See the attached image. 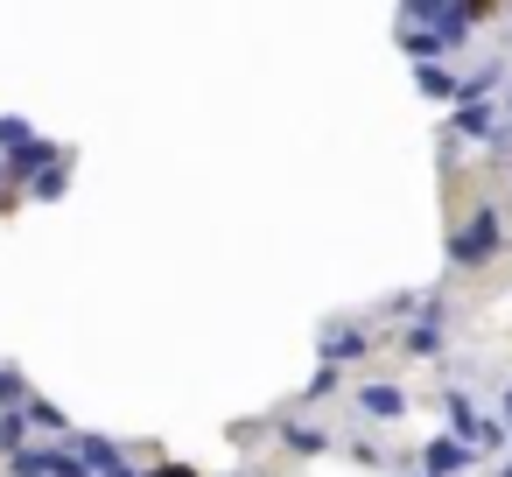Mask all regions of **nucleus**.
Returning a JSON list of instances; mask_svg holds the SVG:
<instances>
[{"label":"nucleus","instance_id":"nucleus-1","mask_svg":"<svg viewBox=\"0 0 512 477\" xmlns=\"http://www.w3.org/2000/svg\"><path fill=\"white\" fill-rule=\"evenodd\" d=\"M505 253V211L498 204H477V211H463L456 218V232H449V267H491Z\"/></svg>","mask_w":512,"mask_h":477},{"label":"nucleus","instance_id":"nucleus-2","mask_svg":"<svg viewBox=\"0 0 512 477\" xmlns=\"http://www.w3.org/2000/svg\"><path fill=\"white\" fill-rule=\"evenodd\" d=\"M400 22H407V29H435L449 50H463V36H470L477 22H491V8H470V0H407Z\"/></svg>","mask_w":512,"mask_h":477},{"label":"nucleus","instance_id":"nucleus-3","mask_svg":"<svg viewBox=\"0 0 512 477\" xmlns=\"http://www.w3.org/2000/svg\"><path fill=\"white\" fill-rule=\"evenodd\" d=\"M442 344H449V309H442V295H428V309L400 330V351L407 358H442Z\"/></svg>","mask_w":512,"mask_h":477},{"label":"nucleus","instance_id":"nucleus-4","mask_svg":"<svg viewBox=\"0 0 512 477\" xmlns=\"http://www.w3.org/2000/svg\"><path fill=\"white\" fill-rule=\"evenodd\" d=\"M351 400H358V414H372V421H400V414H407V386H400V379H358Z\"/></svg>","mask_w":512,"mask_h":477},{"label":"nucleus","instance_id":"nucleus-5","mask_svg":"<svg viewBox=\"0 0 512 477\" xmlns=\"http://www.w3.org/2000/svg\"><path fill=\"white\" fill-rule=\"evenodd\" d=\"M470 463H477V449L456 442V435H435V442L421 449V477H463Z\"/></svg>","mask_w":512,"mask_h":477},{"label":"nucleus","instance_id":"nucleus-6","mask_svg":"<svg viewBox=\"0 0 512 477\" xmlns=\"http://www.w3.org/2000/svg\"><path fill=\"white\" fill-rule=\"evenodd\" d=\"M71 449H78V463H85L92 477H120V470H134V463H127V449H120L113 435H78Z\"/></svg>","mask_w":512,"mask_h":477},{"label":"nucleus","instance_id":"nucleus-7","mask_svg":"<svg viewBox=\"0 0 512 477\" xmlns=\"http://www.w3.org/2000/svg\"><path fill=\"white\" fill-rule=\"evenodd\" d=\"M316 351H323V365H358V358L372 351V337H365L358 323H337V330H323V344H316Z\"/></svg>","mask_w":512,"mask_h":477},{"label":"nucleus","instance_id":"nucleus-8","mask_svg":"<svg viewBox=\"0 0 512 477\" xmlns=\"http://www.w3.org/2000/svg\"><path fill=\"white\" fill-rule=\"evenodd\" d=\"M400 57H407L414 71H428V64H442V57H456V50H449L435 29H407V22H400Z\"/></svg>","mask_w":512,"mask_h":477},{"label":"nucleus","instance_id":"nucleus-9","mask_svg":"<svg viewBox=\"0 0 512 477\" xmlns=\"http://www.w3.org/2000/svg\"><path fill=\"white\" fill-rule=\"evenodd\" d=\"M281 449H288V456H323V449H330V428H316V421H302V414H281Z\"/></svg>","mask_w":512,"mask_h":477},{"label":"nucleus","instance_id":"nucleus-10","mask_svg":"<svg viewBox=\"0 0 512 477\" xmlns=\"http://www.w3.org/2000/svg\"><path fill=\"white\" fill-rule=\"evenodd\" d=\"M442 414H449L456 442H470V449H477V428H484V414L470 407V393H463V386H442Z\"/></svg>","mask_w":512,"mask_h":477},{"label":"nucleus","instance_id":"nucleus-11","mask_svg":"<svg viewBox=\"0 0 512 477\" xmlns=\"http://www.w3.org/2000/svg\"><path fill=\"white\" fill-rule=\"evenodd\" d=\"M29 456H36V470H43V477H92V470L78 463V449H71V442H36Z\"/></svg>","mask_w":512,"mask_h":477},{"label":"nucleus","instance_id":"nucleus-12","mask_svg":"<svg viewBox=\"0 0 512 477\" xmlns=\"http://www.w3.org/2000/svg\"><path fill=\"white\" fill-rule=\"evenodd\" d=\"M456 134L491 141V134H498V99H470V106H456Z\"/></svg>","mask_w":512,"mask_h":477},{"label":"nucleus","instance_id":"nucleus-13","mask_svg":"<svg viewBox=\"0 0 512 477\" xmlns=\"http://www.w3.org/2000/svg\"><path fill=\"white\" fill-rule=\"evenodd\" d=\"M22 414H29V428H43V435H71V414H64L57 400H43V393H29Z\"/></svg>","mask_w":512,"mask_h":477},{"label":"nucleus","instance_id":"nucleus-14","mask_svg":"<svg viewBox=\"0 0 512 477\" xmlns=\"http://www.w3.org/2000/svg\"><path fill=\"white\" fill-rule=\"evenodd\" d=\"M0 456H8V463L29 456V414H22V407H15V414H0Z\"/></svg>","mask_w":512,"mask_h":477},{"label":"nucleus","instance_id":"nucleus-15","mask_svg":"<svg viewBox=\"0 0 512 477\" xmlns=\"http://www.w3.org/2000/svg\"><path fill=\"white\" fill-rule=\"evenodd\" d=\"M414 85H421V99H456V71H442V64L414 71Z\"/></svg>","mask_w":512,"mask_h":477},{"label":"nucleus","instance_id":"nucleus-16","mask_svg":"<svg viewBox=\"0 0 512 477\" xmlns=\"http://www.w3.org/2000/svg\"><path fill=\"white\" fill-rule=\"evenodd\" d=\"M64 190H71V162H57V169H43V176L29 183V197H36V204H50V197H64Z\"/></svg>","mask_w":512,"mask_h":477},{"label":"nucleus","instance_id":"nucleus-17","mask_svg":"<svg viewBox=\"0 0 512 477\" xmlns=\"http://www.w3.org/2000/svg\"><path fill=\"white\" fill-rule=\"evenodd\" d=\"M15 407H29V379L15 365H0V414H15Z\"/></svg>","mask_w":512,"mask_h":477},{"label":"nucleus","instance_id":"nucleus-18","mask_svg":"<svg viewBox=\"0 0 512 477\" xmlns=\"http://www.w3.org/2000/svg\"><path fill=\"white\" fill-rule=\"evenodd\" d=\"M330 393H344V386H337V365H316V379L302 386V400H330Z\"/></svg>","mask_w":512,"mask_h":477},{"label":"nucleus","instance_id":"nucleus-19","mask_svg":"<svg viewBox=\"0 0 512 477\" xmlns=\"http://www.w3.org/2000/svg\"><path fill=\"white\" fill-rule=\"evenodd\" d=\"M141 477H190L183 463H162V470H141Z\"/></svg>","mask_w":512,"mask_h":477},{"label":"nucleus","instance_id":"nucleus-20","mask_svg":"<svg viewBox=\"0 0 512 477\" xmlns=\"http://www.w3.org/2000/svg\"><path fill=\"white\" fill-rule=\"evenodd\" d=\"M498 120H505V134H512V92H505V99H498Z\"/></svg>","mask_w":512,"mask_h":477},{"label":"nucleus","instance_id":"nucleus-21","mask_svg":"<svg viewBox=\"0 0 512 477\" xmlns=\"http://www.w3.org/2000/svg\"><path fill=\"white\" fill-rule=\"evenodd\" d=\"M505 428H512V386H505Z\"/></svg>","mask_w":512,"mask_h":477},{"label":"nucleus","instance_id":"nucleus-22","mask_svg":"<svg viewBox=\"0 0 512 477\" xmlns=\"http://www.w3.org/2000/svg\"><path fill=\"white\" fill-rule=\"evenodd\" d=\"M498 477H512V456H505V463H498Z\"/></svg>","mask_w":512,"mask_h":477},{"label":"nucleus","instance_id":"nucleus-23","mask_svg":"<svg viewBox=\"0 0 512 477\" xmlns=\"http://www.w3.org/2000/svg\"><path fill=\"white\" fill-rule=\"evenodd\" d=\"M0 190H8V162H0Z\"/></svg>","mask_w":512,"mask_h":477},{"label":"nucleus","instance_id":"nucleus-24","mask_svg":"<svg viewBox=\"0 0 512 477\" xmlns=\"http://www.w3.org/2000/svg\"><path fill=\"white\" fill-rule=\"evenodd\" d=\"M414 477H421V470H414Z\"/></svg>","mask_w":512,"mask_h":477}]
</instances>
